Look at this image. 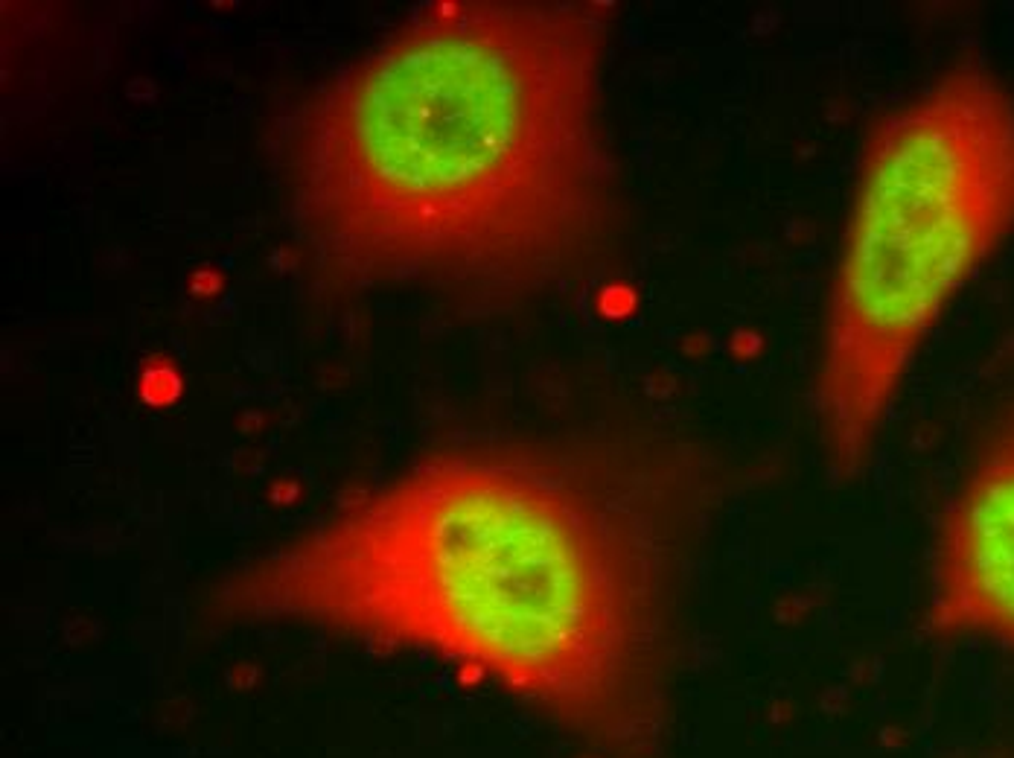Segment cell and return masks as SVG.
I'll use <instances>...</instances> for the list:
<instances>
[{"label":"cell","instance_id":"cell-1","mask_svg":"<svg viewBox=\"0 0 1014 758\" xmlns=\"http://www.w3.org/2000/svg\"><path fill=\"white\" fill-rule=\"evenodd\" d=\"M703 499L691 458L609 499L534 467L473 473L452 511V607L478 665L609 735L653 741Z\"/></svg>","mask_w":1014,"mask_h":758},{"label":"cell","instance_id":"cell-8","mask_svg":"<svg viewBox=\"0 0 1014 758\" xmlns=\"http://www.w3.org/2000/svg\"><path fill=\"white\" fill-rule=\"evenodd\" d=\"M487 677V671L478 665V662H461L458 665V671H455V680H458V686H464V689H470V686H478L481 680Z\"/></svg>","mask_w":1014,"mask_h":758},{"label":"cell","instance_id":"cell-6","mask_svg":"<svg viewBox=\"0 0 1014 758\" xmlns=\"http://www.w3.org/2000/svg\"><path fill=\"white\" fill-rule=\"evenodd\" d=\"M260 683V668L251 662H239L228 671V686L234 691H251Z\"/></svg>","mask_w":1014,"mask_h":758},{"label":"cell","instance_id":"cell-4","mask_svg":"<svg viewBox=\"0 0 1014 758\" xmlns=\"http://www.w3.org/2000/svg\"><path fill=\"white\" fill-rule=\"evenodd\" d=\"M181 394V377L175 368L169 365H149L140 377V400L152 409H161V406H169L175 403Z\"/></svg>","mask_w":1014,"mask_h":758},{"label":"cell","instance_id":"cell-3","mask_svg":"<svg viewBox=\"0 0 1014 758\" xmlns=\"http://www.w3.org/2000/svg\"><path fill=\"white\" fill-rule=\"evenodd\" d=\"M927 627L1014 648V403L939 522Z\"/></svg>","mask_w":1014,"mask_h":758},{"label":"cell","instance_id":"cell-5","mask_svg":"<svg viewBox=\"0 0 1014 758\" xmlns=\"http://www.w3.org/2000/svg\"><path fill=\"white\" fill-rule=\"evenodd\" d=\"M301 496H304V487L295 482V479H277V482L269 487V499L277 505V508L298 505Z\"/></svg>","mask_w":1014,"mask_h":758},{"label":"cell","instance_id":"cell-7","mask_svg":"<svg viewBox=\"0 0 1014 758\" xmlns=\"http://www.w3.org/2000/svg\"><path fill=\"white\" fill-rule=\"evenodd\" d=\"M190 289H193V295H202V298H207V295H216V292L222 289V277L216 275L213 269H202L199 275H193V280H190Z\"/></svg>","mask_w":1014,"mask_h":758},{"label":"cell","instance_id":"cell-2","mask_svg":"<svg viewBox=\"0 0 1014 758\" xmlns=\"http://www.w3.org/2000/svg\"><path fill=\"white\" fill-rule=\"evenodd\" d=\"M1014 231V94L977 62L872 126L816 371L828 464L857 476L950 301Z\"/></svg>","mask_w":1014,"mask_h":758}]
</instances>
